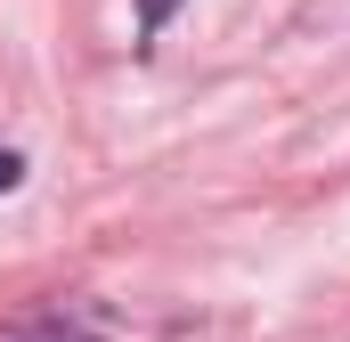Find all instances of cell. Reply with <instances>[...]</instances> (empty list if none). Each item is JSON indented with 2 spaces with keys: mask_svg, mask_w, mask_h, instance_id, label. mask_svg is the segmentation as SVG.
Here are the masks:
<instances>
[{
  "mask_svg": "<svg viewBox=\"0 0 350 342\" xmlns=\"http://www.w3.org/2000/svg\"><path fill=\"white\" fill-rule=\"evenodd\" d=\"M172 16H179V0H139V33H163Z\"/></svg>",
  "mask_w": 350,
  "mask_h": 342,
  "instance_id": "6da1fadb",
  "label": "cell"
},
{
  "mask_svg": "<svg viewBox=\"0 0 350 342\" xmlns=\"http://www.w3.org/2000/svg\"><path fill=\"white\" fill-rule=\"evenodd\" d=\"M16 179H25V163H16V155H8V147H0V196H8V187H16Z\"/></svg>",
  "mask_w": 350,
  "mask_h": 342,
  "instance_id": "7a4b0ae2",
  "label": "cell"
}]
</instances>
